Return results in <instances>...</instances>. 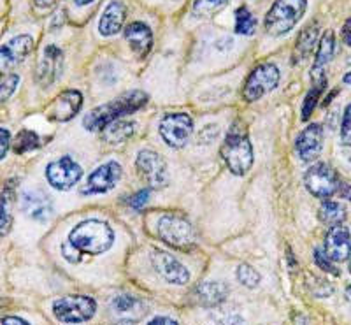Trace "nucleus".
<instances>
[{"instance_id":"obj_22","label":"nucleus","mask_w":351,"mask_h":325,"mask_svg":"<svg viewBox=\"0 0 351 325\" xmlns=\"http://www.w3.org/2000/svg\"><path fill=\"white\" fill-rule=\"evenodd\" d=\"M125 39L130 45V49L136 55L146 56L153 48L152 28L143 21H134L125 28Z\"/></svg>"},{"instance_id":"obj_48","label":"nucleus","mask_w":351,"mask_h":325,"mask_svg":"<svg viewBox=\"0 0 351 325\" xmlns=\"http://www.w3.org/2000/svg\"><path fill=\"white\" fill-rule=\"evenodd\" d=\"M348 261H350V262H348V271H350V273H351V257L348 258Z\"/></svg>"},{"instance_id":"obj_31","label":"nucleus","mask_w":351,"mask_h":325,"mask_svg":"<svg viewBox=\"0 0 351 325\" xmlns=\"http://www.w3.org/2000/svg\"><path fill=\"white\" fill-rule=\"evenodd\" d=\"M256 28V20L247 8H239L236 11V32L241 36H252Z\"/></svg>"},{"instance_id":"obj_39","label":"nucleus","mask_w":351,"mask_h":325,"mask_svg":"<svg viewBox=\"0 0 351 325\" xmlns=\"http://www.w3.org/2000/svg\"><path fill=\"white\" fill-rule=\"evenodd\" d=\"M350 130H351V104H348L346 109H344L343 125H341V137L346 136Z\"/></svg>"},{"instance_id":"obj_12","label":"nucleus","mask_w":351,"mask_h":325,"mask_svg":"<svg viewBox=\"0 0 351 325\" xmlns=\"http://www.w3.org/2000/svg\"><path fill=\"white\" fill-rule=\"evenodd\" d=\"M121 174H123V171H121V165L118 162H106L88 176L86 185L81 189V193L83 195H97V193L109 192L118 185Z\"/></svg>"},{"instance_id":"obj_26","label":"nucleus","mask_w":351,"mask_h":325,"mask_svg":"<svg viewBox=\"0 0 351 325\" xmlns=\"http://www.w3.org/2000/svg\"><path fill=\"white\" fill-rule=\"evenodd\" d=\"M14 186L5 185L4 192L0 195V237L8 236L9 230L12 227V199H14V192H12Z\"/></svg>"},{"instance_id":"obj_20","label":"nucleus","mask_w":351,"mask_h":325,"mask_svg":"<svg viewBox=\"0 0 351 325\" xmlns=\"http://www.w3.org/2000/svg\"><path fill=\"white\" fill-rule=\"evenodd\" d=\"M21 209L25 215L37 221H46L53 217V202L40 190H27L21 195Z\"/></svg>"},{"instance_id":"obj_41","label":"nucleus","mask_w":351,"mask_h":325,"mask_svg":"<svg viewBox=\"0 0 351 325\" xmlns=\"http://www.w3.org/2000/svg\"><path fill=\"white\" fill-rule=\"evenodd\" d=\"M343 139V148H344V153H346V158L351 162V130L346 134L344 137H341Z\"/></svg>"},{"instance_id":"obj_47","label":"nucleus","mask_w":351,"mask_h":325,"mask_svg":"<svg viewBox=\"0 0 351 325\" xmlns=\"http://www.w3.org/2000/svg\"><path fill=\"white\" fill-rule=\"evenodd\" d=\"M346 299H348V302L351 304V285H348V289H346Z\"/></svg>"},{"instance_id":"obj_3","label":"nucleus","mask_w":351,"mask_h":325,"mask_svg":"<svg viewBox=\"0 0 351 325\" xmlns=\"http://www.w3.org/2000/svg\"><path fill=\"white\" fill-rule=\"evenodd\" d=\"M221 158L232 174L244 176L253 165V146L241 127H232L221 145Z\"/></svg>"},{"instance_id":"obj_29","label":"nucleus","mask_w":351,"mask_h":325,"mask_svg":"<svg viewBox=\"0 0 351 325\" xmlns=\"http://www.w3.org/2000/svg\"><path fill=\"white\" fill-rule=\"evenodd\" d=\"M325 86H327V77L315 81V86H313L309 92H307L306 99H304V104H302V112H300V118H302V121H307L309 118H311L313 111H315L316 106H318L319 97H322V93H324Z\"/></svg>"},{"instance_id":"obj_14","label":"nucleus","mask_w":351,"mask_h":325,"mask_svg":"<svg viewBox=\"0 0 351 325\" xmlns=\"http://www.w3.org/2000/svg\"><path fill=\"white\" fill-rule=\"evenodd\" d=\"M152 264L156 273L164 278L167 283L172 285H186L190 281V271L181 264L171 253L162 252V250H153Z\"/></svg>"},{"instance_id":"obj_36","label":"nucleus","mask_w":351,"mask_h":325,"mask_svg":"<svg viewBox=\"0 0 351 325\" xmlns=\"http://www.w3.org/2000/svg\"><path fill=\"white\" fill-rule=\"evenodd\" d=\"M149 201V190L144 189V190H139L137 193H134V195L128 199V204H130V208L134 209H143L144 204Z\"/></svg>"},{"instance_id":"obj_15","label":"nucleus","mask_w":351,"mask_h":325,"mask_svg":"<svg viewBox=\"0 0 351 325\" xmlns=\"http://www.w3.org/2000/svg\"><path fill=\"white\" fill-rule=\"evenodd\" d=\"M295 149L300 160L313 162L324 149V129L322 125L311 123L297 136Z\"/></svg>"},{"instance_id":"obj_30","label":"nucleus","mask_w":351,"mask_h":325,"mask_svg":"<svg viewBox=\"0 0 351 325\" xmlns=\"http://www.w3.org/2000/svg\"><path fill=\"white\" fill-rule=\"evenodd\" d=\"M40 146V137L39 134L32 132V130H21L16 136V139L12 141V149L16 155H23L27 152L39 148Z\"/></svg>"},{"instance_id":"obj_28","label":"nucleus","mask_w":351,"mask_h":325,"mask_svg":"<svg viewBox=\"0 0 351 325\" xmlns=\"http://www.w3.org/2000/svg\"><path fill=\"white\" fill-rule=\"evenodd\" d=\"M134 130H136V123L125 120H116L104 129V139L108 143H111V145H118V143L127 141L134 134Z\"/></svg>"},{"instance_id":"obj_45","label":"nucleus","mask_w":351,"mask_h":325,"mask_svg":"<svg viewBox=\"0 0 351 325\" xmlns=\"http://www.w3.org/2000/svg\"><path fill=\"white\" fill-rule=\"evenodd\" d=\"M343 83L344 84H351V71H348L346 74L343 76Z\"/></svg>"},{"instance_id":"obj_46","label":"nucleus","mask_w":351,"mask_h":325,"mask_svg":"<svg viewBox=\"0 0 351 325\" xmlns=\"http://www.w3.org/2000/svg\"><path fill=\"white\" fill-rule=\"evenodd\" d=\"M92 2H95V0H76L77 5H88L92 4Z\"/></svg>"},{"instance_id":"obj_19","label":"nucleus","mask_w":351,"mask_h":325,"mask_svg":"<svg viewBox=\"0 0 351 325\" xmlns=\"http://www.w3.org/2000/svg\"><path fill=\"white\" fill-rule=\"evenodd\" d=\"M112 313L120 322L134 324V322H139L144 315L148 313V306L136 296L121 293V296H116L112 299Z\"/></svg>"},{"instance_id":"obj_6","label":"nucleus","mask_w":351,"mask_h":325,"mask_svg":"<svg viewBox=\"0 0 351 325\" xmlns=\"http://www.w3.org/2000/svg\"><path fill=\"white\" fill-rule=\"evenodd\" d=\"M97 302L88 296H65L53 302L56 320L64 324H81L95 317Z\"/></svg>"},{"instance_id":"obj_40","label":"nucleus","mask_w":351,"mask_h":325,"mask_svg":"<svg viewBox=\"0 0 351 325\" xmlns=\"http://www.w3.org/2000/svg\"><path fill=\"white\" fill-rule=\"evenodd\" d=\"M341 37H343L344 45L351 48V18L350 20H346V23H344L343 28H341Z\"/></svg>"},{"instance_id":"obj_23","label":"nucleus","mask_w":351,"mask_h":325,"mask_svg":"<svg viewBox=\"0 0 351 325\" xmlns=\"http://www.w3.org/2000/svg\"><path fill=\"white\" fill-rule=\"evenodd\" d=\"M227 296L228 285L223 281H204L195 290V298L199 304L208 306V308L221 304L227 299Z\"/></svg>"},{"instance_id":"obj_7","label":"nucleus","mask_w":351,"mask_h":325,"mask_svg":"<svg viewBox=\"0 0 351 325\" xmlns=\"http://www.w3.org/2000/svg\"><path fill=\"white\" fill-rule=\"evenodd\" d=\"M341 183L343 181L337 176L334 167L324 164V162L309 167L307 173L304 174V185H306V189L309 190V193L319 197V199H330V197H334L335 193L339 192Z\"/></svg>"},{"instance_id":"obj_11","label":"nucleus","mask_w":351,"mask_h":325,"mask_svg":"<svg viewBox=\"0 0 351 325\" xmlns=\"http://www.w3.org/2000/svg\"><path fill=\"white\" fill-rule=\"evenodd\" d=\"M136 167L139 176L143 178L144 183H148L152 190H160L167 186L169 183V171L167 164L156 152L152 149H143L136 158Z\"/></svg>"},{"instance_id":"obj_9","label":"nucleus","mask_w":351,"mask_h":325,"mask_svg":"<svg viewBox=\"0 0 351 325\" xmlns=\"http://www.w3.org/2000/svg\"><path fill=\"white\" fill-rule=\"evenodd\" d=\"M158 132L165 141V145L180 149L190 141L193 132V120L186 112H169L160 121Z\"/></svg>"},{"instance_id":"obj_32","label":"nucleus","mask_w":351,"mask_h":325,"mask_svg":"<svg viewBox=\"0 0 351 325\" xmlns=\"http://www.w3.org/2000/svg\"><path fill=\"white\" fill-rule=\"evenodd\" d=\"M237 280H239L244 287H247V289H255V287H258L262 276H260V273L255 267L243 264L239 265V269H237Z\"/></svg>"},{"instance_id":"obj_34","label":"nucleus","mask_w":351,"mask_h":325,"mask_svg":"<svg viewBox=\"0 0 351 325\" xmlns=\"http://www.w3.org/2000/svg\"><path fill=\"white\" fill-rule=\"evenodd\" d=\"M18 81H20V77L16 74H9V76L0 77V99H8L14 92V88H16Z\"/></svg>"},{"instance_id":"obj_24","label":"nucleus","mask_w":351,"mask_h":325,"mask_svg":"<svg viewBox=\"0 0 351 325\" xmlns=\"http://www.w3.org/2000/svg\"><path fill=\"white\" fill-rule=\"evenodd\" d=\"M335 51V36L332 30H327L324 34V37L319 39L318 43V49H316V56H315V64H313V81L324 80V69L328 62L332 60V56H334Z\"/></svg>"},{"instance_id":"obj_1","label":"nucleus","mask_w":351,"mask_h":325,"mask_svg":"<svg viewBox=\"0 0 351 325\" xmlns=\"http://www.w3.org/2000/svg\"><path fill=\"white\" fill-rule=\"evenodd\" d=\"M149 97L148 93L141 92V90H130V92L121 93L116 97L114 101L102 104L90 111L83 118V127L88 132H97V130H104L109 123L116 120H121L127 115L139 111L144 106L148 104Z\"/></svg>"},{"instance_id":"obj_13","label":"nucleus","mask_w":351,"mask_h":325,"mask_svg":"<svg viewBox=\"0 0 351 325\" xmlns=\"http://www.w3.org/2000/svg\"><path fill=\"white\" fill-rule=\"evenodd\" d=\"M34 49V39L30 36H16L9 40L8 45L0 46V77L9 76L11 69L30 55Z\"/></svg>"},{"instance_id":"obj_25","label":"nucleus","mask_w":351,"mask_h":325,"mask_svg":"<svg viewBox=\"0 0 351 325\" xmlns=\"http://www.w3.org/2000/svg\"><path fill=\"white\" fill-rule=\"evenodd\" d=\"M319 43V27L318 25H309L306 30L299 34L293 48V64H300L315 51L316 45Z\"/></svg>"},{"instance_id":"obj_38","label":"nucleus","mask_w":351,"mask_h":325,"mask_svg":"<svg viewBox=\"0 0 351 325\" xmlns=\"http://www.w3.org/2000/svg\"><path fill=\"white\" fill-rule=\"evenodd\" d=\"M9 146H11V134H9V130L0 127V160L8 155Z\"/></svg>"},{"instance_id":"obj_44","label":"nucleus","mask_w":351,"mask_h":325,"mask_svg":"<svg viewBox=\"0 0 351 325\" xmlns=\"http://www.w3.org/2000/svg\"><path fill=\"white\" fill-rule=\"evenodd\" d=\"M34 4L40 9H46V8H49V5L55 4V0H34Z\"/></svg>"},{"instance_id":"obj_5","label":"nucleus","mask_w":351,"mask_h":325,"mask_svg":"<svg viewBox=\"0 0 351 325\" xmlns=\"http://www.w3.org/2000/svg\"><path fill=\"white\" fill-rule=\"evenodd\" d=\"M158 234L162 241L180 252H190L197 243V234L192 221L183 215H164L158 220Z\"/></svg>"},{"instance_id":"obj_21","label":"nucleus","mask_w":351,"mask_h":325,"mask_svg":"<svg viewBox=\"0 0 351 325\" xmlns=\"http://www.w3.org/2000/svg\"><path fill=\"white\" fill-rule=\"evenodd\" d=\"M125 18H127V8L120 0H112L109 2L108 8L104 9L102 16L99 21V32L100 36L111 37L116 36L123 28Z\"/></svg>"},{"instance_id":"obj_17","label":"nucleus","mask_w":351,"mask_h":325,"mask_svg":"<svg viewBox=\"0 0 351 325\" xmlns=\"http://www.w3.org/2000/svg\"><path fill=\"white\" fill-rule=\"evenodd\" d=\"M325 253L334 262H346L351 257V234L346 225H334L325 237Z\"/></svg>"},{"instance_id":"obj_18","label":"nucleus","mask_w":351,"mask_h":325,"mask_svg":"<svg viewBox=\"0 0 351 325\" xmlns=\"http://www.w3.org/2000/svg\"><path fill=\"white\" fill-rule=\"evenodd\" d=\"M64 69V53L58 46L49 45L44 48L43 58H40L39 69H37V81L43 86L55 83Z\"/></svg>"},{"instance_id":"obj_4","label":"nucleus","mask_w":351,"mask_h":325,"mask_svg":"<svg viewBox=\"0 0 351 325\" xmlns=\"http://www.w3.org/2000/svg\"><path fill=\"white\" fill-rule=\"evenodd\" d=\"M307 0H274L265 16V30L269 36H285L306 14Z\"/></svg>"},{"instance_id":"obj_10","label":"nucleus","mask_w":351,"mask_h":325,"mask_svg":"<svg viewBox=\"0 0 351 325\" xmlns=\"http://www.w3.org/2000/svg\"><path fill=\"white\" fill-rule=\"evenodd\" d=\"M81 178H83V169L69 155L49 162L46 167V180L58 192H67V190L74 189Z\"/></svg>"},{"instance_id":"obj_8","label":"nucleus","mask_w":351,"mask_h":325,"mask_svg":"<svg viewBox=\"0 0 351 325\" xmlns=\"http://www.w3.org/2000/svg\"><path fill=\"white\" fill-rule=\"evenodd\" d=\"M281 74L278 65L274 64H262L252 71V74L247 76L246 84H244L243 97L244 101L255 102L262 99L263 95L271 93L272 90L280 84Z\"/></svg>"},{"instance_id":"obj_37","label":"nucleus","mask_w":351,"mask_h":325,"mask_svg":"<svg viewBox=\"0 0 351 325\" xmlns=\"http://www.w3.org/2000/svg\"><path fill=\"white\" fill-rule=\"evenodd\" d=\"M62 253H64V257L67 258L69 262H72V264H77V262L81 261V252L77 248H74L69 241L65 243V245H62Z\"/></svg>"},{"instance_id":"obj_35","label":"nucleus","mask_w":351,"mask_h":325,"mask_svg":"<svg viewBox=\"0 0 351 325\" xmlns=\"http://www.w3.org/2000/svg\"><path fill=\"white\" fill-rule=\"evenodd\" d=\"M227 2H228V0H197L195 11L197 12L215 11V9L221 8V5H225Z\"/></svg>"},{"instance_id":"obj_33","label":"nucleus","mask_w":351,"mask_h":325,"mask_svg":"<svg viewBox=\"0 0 351 325\" xmlns=\"http://www.w3.org/2000/svg\"><path fill=\"white\" fill-rule=\"evenodd\" d=\"M313 258H315L316 267H319V269L325 271V273H330L334 274V276L339 274V269L334 265V261L328 257L327 253L322 252V250H315V252H313Z\"/></svg>"},{"instance_id":"obj_16","label":"nucleus","mask_w":351,"mask_h":325,"mask_svg":"<svg viewBox=\"0 0 351 325\" xmlns=\"http://www.w3.org/2000/svg\"><path fill=\"white\" fill-rule=\"evenodd\" d=\"M83 106V93L77 90H65L48 108V118L51 121H69L76 117Z\"/></svg>"},{"instance_id":"obj_43","label":"nucleus","mask_w":351,"mask_h":325,"mask_svg":"<svg viewBox=\"0 0 351 325\" xmlns=\"http://www.w3.org/2000/svg\"><path fill=\"white\" fill-rule=\"evenodd\" d=\"M152 325H158V324H178L176 320H172V318H167V317H156L153 318L152 322H149Z\"/></svg>"},{"instance_id":"obj_27","label":"nucleus","mask_w":351,"mask_h":325,"mask_svg":"<svg viewBox=\"0 0 351 325\" xmlns=\"http://www.w3.org/2000/svg\"><path fill=\"white\" fill-rule=\"evenodd\" d=\"M319 220L324 221L325 225H328V227L344 224V220H346V208L341 202L325 199V202L319 208Z\"/></svg>"},{"instance_id":"obj_42","label":"nucleus","mask_w":351,"mask_h":325,"mask_svg":"<svg viewBox=\"0 0 351 325\" xmlns=\"http://www.w3.org/2000/svg\"><path fill=\"white\" fill-rule=\"evenodd\" d=\"M0 324H11V325H28L27 320H23V318H18V317H5L0 320Z\"/></svg>"},{"instance_id":"obj_2","label":"nucleus","mask_w":351,"mask_h":325,"mask_svg":"<svg viewBox=\"0 0 351 325\" xmlns=\"http://www.w3.org/2000/svg\"><path fill=\"white\" fill-rule=\"evenodd\" d=\"M69 243L81 253L100 255V253L108 252L114 243V230L111 229L108 221H81L69 232Z\"/></svg>"}]
</instances>
